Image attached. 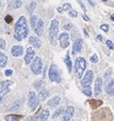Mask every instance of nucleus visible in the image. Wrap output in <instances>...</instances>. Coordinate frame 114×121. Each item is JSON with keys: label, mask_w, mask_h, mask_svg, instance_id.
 Masks as SVG:
<instances>
[{"label": "nucleus", "mask_w": 114, "mask_h": 121, "mask_svg": "<svg viewBox=\"0 0 114 121\" xmlns=\"http://www.w3.org/2000/svg\"><path fill=\"white\" fill-rule=\"evenodd\" d=\"M106 44H107V46L110 48V49H114V44H113V42L111 41V40H107L106 41Z\"/></svg>", "instance_id": "33"}, {"label": "nucleus", "mask_w": 114, "mask_h": 121, "mask_svg": "<svg viewBox=\"0 0 114 121\" xmlns=\"http://www.w3.org/2000/svg\"><path fill=\"white\" fill-rule=\"evenodd\" d=\"M38 20L39 19H38L36 16H32L31 17V19H30V24H31L32 28L35 29V27H36V25H37V23H38Z\"/></svg>", "instance_id": "26"}, {"label": "nucleus", "mask_w": 114, "mask_h": 121, "mask_svg": "<svg viewBox=\"0 0 114 121\" xmlns=\"http://www.w3.org/2000/svg\"><path fill=\"white\" fill-rule=\"evenodd\" d=\"M58 33H59V21L57 19H53L52 23H50V27H49V39H50V43L53 45L56 44Z\"/></svg>", "instance_id": "2"}, {"label": "nucleus", "mask_w": 114, "mask_h": 121, "mask_svg": "<svg viewBox=\"0 0 114 121\" xmlns=\"http://www.w3.org/2000/svg\"><path fill=\"white\" fill-rule=\"evenodd\" d=\"M48 95H49V92L46 88L41 89V90H39V92H38V99H39V101H44V99L48 96Z\"/></svg>", "instance_id": "18"}, {"label": "nucleus", "mask_w": 114, "mask_h": 121, "mask_svg": "<svg viewBox=\"0 0 114 121\" xmlns=\"http://www.w3.org/2000/svg\"><path fill=\"white\" fill-rule=\"evenodd\" d=\"M83 19H84L85 21H88H88H89V17H88V16H86V14L84 13V14H83Z\"/></svg>", "instance_id": "40"}, {"label": "nucleus", "mask_w": 114, "mask_h": 121, "mask_svg": "<svg viewBox=\"0 0 114 121\" xmlns=\"http://www.w3.org/2000/svg\"><path fill=\"white\" fill-rule=\"evenodd\" d=\"M111 20H112L113 22H114V16H112V17H111Z\"/></svg>", "instance_id": "44"}, {"label": "nucleus", "mask_w": 114, "mask_h": 121, "mask_svg": "<svg viewBox=\"0 0 114 121\" xmlns=\"http://www.w3.org/2000/svg\"><path fill=\"white\" fill-rule=\"evenodd\" d=\"M23 53V46L21 45H13L11 47V54L13 56H20Z\"/></svg>", "instance_id": "16"}, {"label": "nucleus", "mask_w": 114, "mask_h": 121, "mask_svg": "<svg viewBox=\"0 0 114 121\" xmlns=\"http://www.w3.org/2000/svg\"><path fill=\"white\" fill-rule=\"evenodd\" d=\"M102 86H103V80H102V78L99 77L96 79V82H95V95H99L102 92Z\"/></svg>", "instance_id": "13"}, {"label": "nucleus", "mask_w": 114, "mask_h": 121, "mask_svg": "<svg viewBox=\"0 0 114 121\" xmlns=\"http://www.w3.org/2000/svg\"><path fill=\"white\" fill-rule=\"evenodd\" d=\"M29 35V28L25 17H21L14 25V39L21 41Z\"/></svg>", "instance_id": "1"}, {"label": "nucleus", "mask_w": 114, "mask_h": 121, "mask_svg": "<svg viewBox=\"0 0 114 121\" xmlns=\"http://www.w3.org/2000/svg\"><path fill=\"white\" fill-rule=\"evenodd\" d=\"M49 117V111L48 110H43L39 115V121H46Z\"/></svg>", "instance_id": "23"}, {"label": "nucleus", "mask_w": 114, "mask_h": 121, "mask_svg": "<svg viewBox=\"0 0 114 121\" xmlns=\"http://www.w3.org/2000/svg\"><path fill=\"white\" fill-rule=\"evenodd\" d=\"M91 62H92V63H94V64L98 62V56H97L96 53H95V54H92V56H91Z\"/></svg>", "instance_id": "35"}, {"label": "nucleus", "mask_w": 114, "mask_h": 121, "mask_svg": "<svg viewBox=\"0 0 114 121\" xmlns=\"http://www.w3.org/2000/svg\"><path fill=\"white\" fill-rule=\"evenodd\" d=\"M13 84V81L10 80H5L1 82V87H0V95H5L6 93L9 92V87Z\"/></svg>", "instance_id": "8"}, {"label": "nucleus", "mask_w": 114, "mask_h": 121, "mask_svg": "<svg viewBox=\"0 0 114 121\" xmlns=\"http://www.w3.org/2000/svg\"><path fill=\"white\" fill-rule=\"evenodd\" d=\"M13 71L11 70V69H6L4 72V74H5V76H10V75H13Z\"/></svg>", "instance_id": "37"}, {"label": "nucleus", "mask_w": 114, "mask_h": 121, "mask_svg": "<svg viewBox=\"0 0 114 121\" xmlns=\"http://www.w3.org/2000/svg\"><path fill=\"white\" fill-rule=\"evenodd\" d=\"M0 3H1V1H0Z\"/></svg>", "instance_id": "45"}, {"label": "nucleus", "mask_w": 114, "mask_h": 121, "mask_svg": "<svg viewBox=\"0 0 114 121\" xmlns=\"http://www.w3.org/2000/svg\"><path fill=\"white\" fill-rule=\"evenodd\" d=\"M34 49L32 47H28L27 48V52H26V56H25V64L26 65H29L30 63H32L33 60V57H34Z\"/></svg>", "instance_id": "11"}, {"label": "nucleus", "mask_w": 114, "mask_h": 121, "mask_svg": "<svg viewBox=\"0 0 114 121\" xmlns=\"http://www.w3.org/2000/svg\"><path fill=\"white\" fill-rule=\"evenodd\" d=\"M64 112H65L64 108H63V107H60L59 109H57L56 112L53 114V118H58L59 116H61V115H62L63 113H64Z\"/></svg>", "instance_id": "25"}, {"label": "nucleus", "mask_w": 114, "mask_h": 121, "mask_svg": "<svg viewBox=\"0 0 114 121\" xmlns=\"http://www.w3.org/2000/svg\"><path fill=\"white\" fill-rule=\"evenodd\" d=\"M62 9H63V11H67V10L70 11L71 10V4L70 3H64L62 6Z\"/></svg>", "instance_id": "30"}, {"label": "nucleus", "mask_w": 114, "mask_h": 121, "mask_svg": "<svg viewBox=\"0 0 114 121\" xmlns=\"http://www.w3.org/2000/svg\"><path fill=\"white\" fill-rule=\"evenodd\" d=\"M105 90H106V92L108 93V95H112V93L114 92V79L109 81V83L106 85Z\"/></svg>", "instance_id": "19"}, {"label": "nucleus", "mask_w": 114, "mask_h": 121, "mask_svg": "<svg viewBox=\"0 0 114 121\" xmlns=\"http://www.w3.org/2000/svg\"><path fill=\"white\" fill-rule=\"evenodd\" d=\"M101 30H103L104 32H108L109 31V26L107 24H103V25H101Z\"/></svg>", "instance_id": "32"}, {"label": "nucleus", "mask_w": 114, "mask_h": 121, "mask_svg": "<svg viewBox=\"0 0 114 121\" xmlns=\"http://www.w3.org/2000/svg\"><path fill=\"white\" fill-rule=\"evenodd\" d=\"M38 103H39V99H38L37 95L34 91H30L28 95V106L31 110H35L38 106Z\"/></svg>", "instance_id": "6"}, {"label": "nucleus", "mask_w": 114, "mask_h": 121, "mask_svg": "<svg viewBox=\"0 0 114 121\" xmlns=\"http://www.w3.org/2000/svg\"><path fill=\"white\" fill-rule=\"evenodd\" d=\"M21 118H23L21 115L10 114V115H7V116H5V120H6V121H19V120H21Z\"/></svg>", "instance_id": "20"}, {"label": "nucleus", "mask_w": 114, "mask_h": 121, "mask_svg": "<svg viewBox=\"0 0 114 121\" xmlns=\"http://www.w3.org/2000/svg\"><path fill=\"white\" fill-rule=\"evenodd\" d=\"M89 3H91V5H95V2H92V1H89Z\"/></svg>", "instance_id": "43"}, {"label": "nucleus", "mask_w": 114, "mask_h": 121, "mask_svg": "<svg viewBox=\"0 0 114 121\" xmlns=\"http://www.w3.org/2000/svg\"><path fill=\"white\" fill-rule=\"evenodd\" d=\"M6 47V41L3 38H0V49H4Z\"/></svg>", "instance_id": "31"}, {"label": "nucleus", "mask_w": 114, "mask_h": 121, "mask_svg": "<svg viewBox=\"0 0 114 121\" xmlns=\"http://www.w3.org/2000/svg\"><path fill=\"white\" fill-rule=\"evenodd\" d=\"M82 45H83V40L82 39H76L74 42V44H73V47H72V51H73V53H77V52H79L80 50H81V48H82Z\"/></svg>", "instance_id": "12"}, {"label": "nucleus", "mask_w": 114, "mask_h": 121, "mask_svg": "<svg viewBox=\"0 0 114 121\" xmlns=\"http://www.w3.org/2000/svg\"><path fill=\"white\" fill-rule=\"evenodd\" d=\"M69 34L68 33H62L61 35L59 36V41H60V44H61V47L62 48H67L70 44L69 42Z\"/></svg>", "instance_id": "10"}, {"label": "nucleus", "mask_w": 114, "mask_h": 121, "mask_svg": "<svg viewBox=\"0 0 114 121\" xmlns=\"http://www.w3.org/2000/svg\"><path fill=\"white\" fill-rule=\"evenodd\" d=\"M98 39H99V40H102V36L101 35H98Z\"/></svg>", "instance_id": "42"}, {"label": "nucleus", "mask_w": 114, "mask_h": 121, "mask_svg": "<svg viewBox=\"0 0 114 121\" xmlns=\"http://www.w3.org/2000/svg\"><path fill=\"white\" fill-rule=\"evenodd\" d=\"M35 7H36V2H35V1L30 2V3L28 4V7H27V10H28V13H32Z\"/></svg>", "instance_id": "27"}, {"label": "nucleus", "mask_w": 114, "mask_h": 121, "mask_svg": "<svg viewBox=\"0 0 114 121\" xmlns=\"http://www.w3.org/2000/svg\"><path fill=\"white\" fill-rule=\"evenodd\" d=\"M48 76H49V79L53 81V82H60L61 81V76H60V73L56 65L53 64L50 66L49 71H48Z\"/></svg>", "instance_id": "5"}, {"label": "nucleus", "mask_w": 114, "mask_h": 121, "mask_svg": "<svg viewBox=\"0 0 114 121\" xmlns=\"http://www.w3.org/2000/svg\"><path fill=\"white\" fill-rule=\"evenodd\" d=\"M19 107H20V101H17L13 106H11V110H16V109H18Z\"/></svg>", "instance_id": "36"}, {"label": "nucleus", "mask_w": 114, "mask_h": 121, "mask_svg": "<svg viewBox=\"0 0 114 121\" xmlns=\"http://www.w3.org/2000/svg\"><path fill=\"white\" fill-rule=\"evenodd\" d=\"M69 16L72 17H77V11L74 10V9H71L70 11H69Z\"/></svg>", "instance_id": "34"}, {"label": "nucleus", "mask_w": 114, "mask_h": 121, "mask_svg": "<svg viewBox=\"0 0 114 121\" xmlns=\"http://www.w3.org/2000/svg\"><path fill=\"white\" fill-rule=\"evenodd\" d=\"M83 93H84L85 95H88V96H91L92 95L91 86H89V87H84V88H83Z\"/></svg>", "instance_id": "29"}, {"label": "nucleus", "mask_w": 114, "mask_h": 121, "mask_svg": "<svg viewBox=\"0 0 114 121\" xmlns=\"http://www.w3.org/2000/svg\"><path fill=\"white\" fill-rule=\"evenodd\" d=\"M92 79H94V72L92 70H88L85 73L84 77L81 79V85L83 86V88H84V87H89Z\"/></svg>", "instance_id": "7"}, {"label": "nucleus", "mask_w": 114, "mask_h": 121, "mask_svg": "<svg viewBox=\"0 0 114 121\" xmlns=\"http://www.w3.org/2000/svg\"><path fill=\"white\" fill-rule=\"evenodd\" d=\"M22 3H23V2L20 1V0H17V1H11V2H9V6L11 8H19V7L22 6Z\"/></svg>", "instance_id": "24"}, {"label": "nucleus", "mask_w": 114, "mask_h": 121, "mask_svg": "<svg viewBox=\"0 0 114 121\" xmlns=\"http://www.w3.org/2000/svg\"><path fill=\"white\" fill-rule=\"evenodd\" d=\"M65 64H66V66H67V68H68L69 73H70L71 70H72V62H71L70 54H69V52L66 53V56H65Z\"/></svg>", "instance_id": "21"}, {"label": "nucleus", "mask_w": 114, "mask_h": 121, "mask_svg": "<svg viewBox=\"0 0 114 121\" xmlns=\"http://www.w3.org/2000/svg\"><path fill=\"white\" fill-rule=\"evenodd\" d=\"M73 115H74V107L73 106H68L64 112V114H63L62 121H70L71 118L73 117Z\"/></svg>", "instance_id": "9"}, {"label": "nucleus", "mask_w": 114, "mask_h": 121, "mask_svg": "<svg viewBox=\"0 0 114 121\" xmlns=\"http://www.w3.org/2000/svg\"><path fill=\"white\" fill-rule=\"evenodd\" d=\"M2 99H3V95H0V103L2 102Z\"/></svg>", "instance_id": "41"}, {"label": "nucleus", "mask_w": 114, "mask_h": 121, "mask_svg": "<svg viewBox=\"0 0 114 121\" xmlns=\"http://www.w3.org/2000/svg\"><path fill=\"white\" fill-rule=\"evenodd\" d=\"M72 28V24H67V25H65V29L66 30H70Z\"/></svg>", "instance_id": "39"}, {"label": "nucleus", "mask_w": 114, "mask_h": 121, "mask_svg": "<svg viewBox=\"0 0 114 121\" xmlns=\"http://www.w3.org/2000/svg\"><path fill=\"white\" fill-rule=\"evenodd\" d=\"M7 64V56L3 52H0V68L5 67Z\"/></svg>", "instance_id": "22"}, {"label": "nucleus", "mask_w": 114, "mask_h": 121, "mask_svg": "<svg viewBox=\"0 0 114 121\" xmlns=\"http://www.w3.org/2000/svg\"><path fill=\"white\" fill-rule=\"evenodd\" d=\"M11 20H13V17L10 16H6L5 17V22L6 23H11Z\"/></svg>", "instance_id": "38"}, {"label": "nucleus", "mask_w": 114, "mask_h": 121, "mask_svg": "<svg viewBox=\"0 0 114 121\" xmlns=\"http://www.w3.org/2000/svg\"><path fill=\"white\" fill-rule=\"evenodd\" d=\"M43 28H44V23H43L42 20L39 19V20H38L37 25H36L35 29H34V31H35V33L38 36H41V35H42V33H43Z\"/></svg>", "instance_id": "15"}, {"label": "nucleus", "mask_w": 114, "mask_h": 121, "mask_svg": "<svg viewBox=\"0 0 114 121\" xmlns=\"http://www.w3.org/2000/svg\"><path fill=\"white\" fill-rule=\"evenodd\" d=\"M31 71L34 73L35 75H39L42 71V60L40 57H35L31 63Z\"/></svg>", "instance_id": "4"}, {"label": "nucleus", "mask_w": 114, "mask_h": 121, "mask_svg": "<svg viewBox=\"0 0 114 121\" xmlns=\"http://www.w3.org/2000/svg\"><path fill=\"white\" fill-rule=\"evenodd\" d=\"M75 68H76V73L78 78L81 79L83 76V72L85 71L86 69V60L83 59V57H78L76 60V63H75Z\"/></svg>", "instance_id": "3"}, {"label": "nucleus", "mask_w": 114, "mask_h": 121, "mask_svg": "<svg viewBox=\"0 0 114 121\" xmlns=\"http://www.w3.org/2000/svg\"><path fill=\"white\" fill-rule=\"evenodd\" d=\"M43 85H44V82L42 80H39V81H36V82L34 83V87L36 89H39V90H41V88L43 87ZM43 89V88H42Z\"/></svg>", "instance_id": "28"}, {"label": "nucleus", "mask_w": 114, "mask_h": 121, "mask_svg": "<svg viewBox=\"0 0 114 121\" xmlns=\"http://www.w3.org/2000/svg\"><path fill=\"white\" fill-rule=\"evenodd\" d=\"M29 43L32 44L35 48H40L41 47V40L37 37V36H30Z\"/></svg>", "instance_id": "14"}, {"label": "nucleus", "mask_w": 114, "mask_h": 121, "mask_svg": "<svg viewBox=\"0 0 114 121\" xmlns=\"http://www.w3.org/2000/svg\"><path fill=\"white\" fill-rule=\"evenodd\" d=\"M60 103H61V98L60 96H53V98H52L47 102V106H49V107H56Z\"/></svg>", "instance_id": "17"}]
</instances>
